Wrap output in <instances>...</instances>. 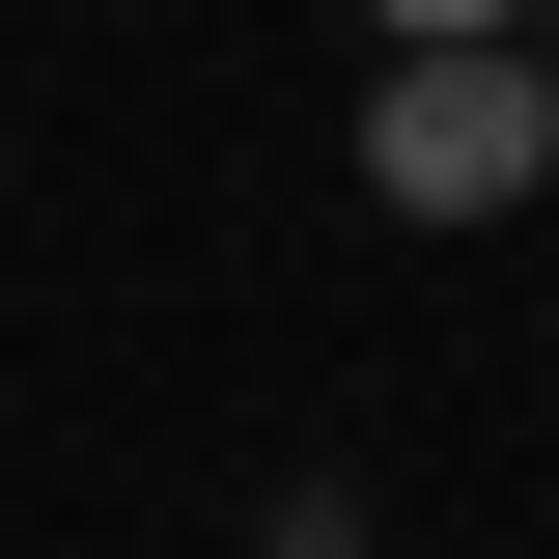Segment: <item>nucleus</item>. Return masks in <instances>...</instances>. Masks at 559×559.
<instances>
[{"instance_id": "f257e3e1", "label": "nucleus", "mask_w": 559, "mask_h": 559, "mask_svg": "<svg viewBox=\"0 0 559 559\" xmlns=\"http://www.w3.org/2000/svg\"><path fill=\"white\" fill-rule=\"evenodd\" d=\"M364 197L392 224H532L559 197V84L532 57H364Z\"/></svg>"}, {"instance_id": "f03ea898", "label": "nucleus", "mask_w": 559, "mask_h": 559, "mask_svg": "<svg viewBox=\"0 0 559 559\" xmlns=\"http://www.w3.org/2000/svg\"><path fill=\"white\" fill-rule=\"evenodd\" d=\"M364 57H532V0H364Z\"/></svg>"}, {"instance_id": "7ed1b4c3", "label": "nucleus", "mask_w": 559, "mask_h": 559, "mask_svg": "<svg viewBox=\"0 0 559 559\" xmlns=\"http://www.w3.org/2000/svg\"><path fill=\"white\" fill-rule=\"evenodd\" d=\"M532 84H559V0H532Z\"/></svg>"}]
</instances>
